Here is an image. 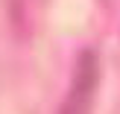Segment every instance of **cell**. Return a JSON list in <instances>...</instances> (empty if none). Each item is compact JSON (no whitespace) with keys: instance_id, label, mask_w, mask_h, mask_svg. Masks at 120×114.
Instances as JSON below:
<instances>
[{"instance_id":"6da1fadb","label":"cell","mask_w":120,"mask_h":114,"mask_svg":"<svg viewBox=\"0 0 120 114\" xmlns=\"http://www.w3.org/2000/svg\"><path fill=\"white\" fill-rule=\"evenodd\" d=\"M97 82H100V62H97V56L91 50H85L79 56V62H76L68 99H64L59 114H85L88 105H91L94 91H97Z\"/></svg>"}]
</instances>
